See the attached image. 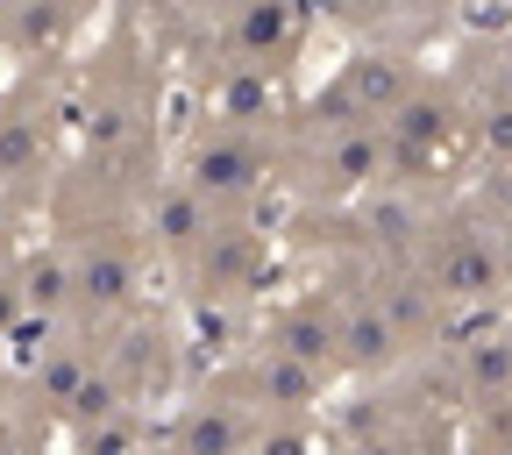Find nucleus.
<instances>
[{
	"mask_svg": "<svg viewBox=\"0 0 512 455\" xmlns=\"http://www.w3.org/2000/svg\"><path fill=\"white\" fill-rule=\"evenodd\" d=\"M384 136L377 128H299L278 121V178L299 192V207H356L384 185Z\"/></svg>",
	"mask_w": 512,
	"mask_h": 455,
	"instance_id": "obj_1",
	"label": "nucleus"
},
{
	"mask_svg": "<svg viewBox=\"0 0 512 455\" xmlns=\"http://www.w3.org/2000/svg\"><path fill=\"white\" fill-rule=\"evenodd\" d=\"M427 79V64L406 43H363L342 57V72L320 86L313 100L285 107V121L299 128H384Z\"/></svg>",
	"mask_w": 512,
	"mask_h": 455,
	"instance_id": "obj_2",
	"label": "nucleus"
},
{
	"mask_svg": "<svg viewBox=\"0 0 512 455\" xmlns=\"http://www.w3.org/2000/svg\"><path fill=\"white\" fill-rule=\"evenodd\" d=\"M57 114H64V86L43 72V64H29V79L15 93H0V192L36 214L50 207L57 192Z\"/></svg>",
	"mask_w": 512,
	"mask_h": 455,
	"instance_id": "obj_3",
	"label": "nucleus"
},
{
	"mask_svg": "<svg viewBox=\"0 0 512 455\" xmlns=\"http://www.w3.org/2000/svg\"><path fill=\"white\" fill-rule=\"evenodd\" d=\"M72 256V285H79V328L107 335L121 320L143 313V235L136 221H93V228H64L57 235Z\"/></svg>",
	"mask_w": 512,
	"mask_h": 455,
	"instance_id": "obj_4",
	"label": "nucleus"
},
{
	"mask_svg": "<svg viewBox=\"0 0 512 455\" xmlns=\"http://www.w3.org/2000/svg\"><path fill=\"white\" fill-rule=\"evenodd\" d=\"M420 271L427 285L441 292L448 313H498L505 299V256H498V235H491V214L477 200H448L434 242L420 249Z\"/></svg>",
	"mask_w": 512,
	"mask_h": 455,
	"instance_id": "obj_5",
	"label": "nucleus"
},
{
	"mask_svg": "<svg viewBox=\"0 0 512 455\" xmlns=\"http://www.w3.org/2000/svg\"><path fill=\"white\" fill-rule=\"evenodd\" d=\"M171 171L200 192L214 214H249V200L278 171V128H242V121H214L207 114Z\"/></svg>",
	"mask_w": 512,
	"mask_h": 455,
	"instance_id": "obj_6",
	"label": "nucleus"
},
{
	"mask_svg": "<svg viewBox=\"0 0 512 455\" xmlns=\"http://www.w3.org/2000/svg\"><path fill=\"white\" fill-rule=\"evenodd\" d=\"M384 136V178H413V185H441V157L456 150V143H470V107H463V93H456V79L448 72H427L420 79V93L377 128Z\"/></svg>",
	"mask_w": 512,
	"mask_h": 455,
	"instance_id": "obj_7",
	"label": "nucleus"
},
{
	"mask_svg": "<svg viewBox=\"0 0 512 455\" xmlns=\"http://www.w3.org/2000/svg\"><path fill=\"white\" fill-rule=\"evenodd\" d=\"M292 43H299V0H228L207 29V43H200V64H207L214 86L256 79V72L278 79Z\"/></svg>",
	"mask_w": 512,
	"mask_h": 455,
	"instance_id": "obj_8",
	"label": "nucleus"
},
{
	"mask_svg": "<svg viewBox=\"0 0 512 455\" xmlns=\"http://www.w3.org/2000/svg\"><path fill=\"white\" fill-rule=\"evenodd\" d=\"M214 384L228 399H242L256 413V427L271 434V427H320V420H328V384L335 377H320V370H306V363H292V356L256 342L242 363L214 370Z\"/></svg>",
	"mask_w": 512,
	"mask_h": 455,
	"instance_id": "obj_9",
	"label": "nucleus"
},
{
	"mask_svg": "<svg viewBox=\"0 0 512 455\" xmlns=\"http://www.w3.org/2000/svg\"><path fill=\"white\" fill-rule=\"evenodd\" d=\"M328 292H335V313H342V377H356V384L399 377V363H406L413 349H406V335L392 328V313L363 292L356 264H328Z\"/></svg>",
	"mask_w": 512,
	"mask_h": 455,
	"instance_id": "obj_10",
	"label": "nucleus"
},
{
	"mask_svg": "<svg viewBox=\"0 0 512 455\" xmlns=\"http://www.w3.org/2000/svg\"><path fill=\"white\" fill-rule=\"evenodd\" d=\"M264 264H271V235L256 228L249 214H221L207 249L185 264V292L192 299H228V306H249L264 292Z\"/></svg>",
	"mask_w": 512,
	"mask_h": 455,
	"instance_id": "obj_11",
	"label": "nucleus"
},
{
	"mask_svg": "<svg viewBox=\"0 0 512 455\" xmlns=\"http://www.w3.org/2000/svg\"><path fill=\"white\" fill-rule=\"evenodd\" d=\"M100 363L121 377V392L136 399L150 413V399H164L171 384H178V363H185V335L171 328L164 313H136V320H121V328L100 335Z\"/></svg>",
	"mask_w": 512,
	"mask_h": 455,
	"instance_id": "obj_12",
	"label": "nucleus"
},
{
	"mask_svg": "<svg viewBox=\"0 0 512 455\" xmlns=\"http://www.w3.org/2000/svg\"><path fill=\"white\" fill-rule=\"evenodd\" d=\"M264 349L320 370V377H342V313H335V292L313 285V292H292L264 313Z\"/></svg>",
	"mask_w": 512,
	"mask_h": 455,
	"instance_id": "obj_13",
	"label": "nucleus"
},
{
	"mask_svg": "<svg viewBox=\"0 0 512 455\" xmlns=\"http://www.w3.org/2000/svg\"><path fill=\"white\" fill-rule=\"evenodd\" d=\"M214 221H221V214L200 200V192H192L178 171H164V185H157L150 200H143V221H136V235H143V249L157 256V264H171V271L185 278V264L207 249Z\"/></svg>",
	"mask_w": 512,
	"mask_h": 455,
	"instance_id": "obj_14",
	"label": "nucleus"
},
{
	"mask_svg": "<svg viewBox=\"0 0 512 455\" xmlns=\"http://www.w3.org/2000/svg\"><path fill=\"white\" fill-rule=\"evenodd\" d=\"M256 441H264L256 413H249L242 399H228L214 377H207L200 392L178 406V420L164 427V448H171V455H256Z\"/></svg>",
	"mask_w": 512,
	"mask_h": 455,
	"instance_id": "obj_15",
	"label": "nucleus"
},
{
	"mask_svg": "<svg viewBox=\"0 0 512 455\" xmlns=\"http://www.w3.org/2000/svg\"><path fill=\"white\" fill-rule=\"evenodd\" d=\"M441 342L456 349L470 406L477 399H512V320H498V313H456V328H448Z\"/></svg>",
	"mask_w": 512,
	"mask_h": 455,
	"instance_id": "obj_16",
	"label": "nucleus"
},
{
	"mask_svg": "<svg viewBox=\"0 0 512 455\" xmlns=\"http://www.w3.org/2000/svg\"><path fill=\"white\" fill-rule=\"evenodd\" d=\"M22 299H29V320H43V328H79V285L64 242H43L22 256Z\"/></svg>",
	"mask_w": 512,
	"mask_h": 455,
	"instance_id": "obj_17",
	"label": "nucleus"
},
{
	"mask_svg": "<svg viewBox=\"0 0 512 455\" xmlns=\"http://www.w3.org/2000/svg\"><path fill=\"white\" fill-rule=\"evenodd\" d=\"M72 29H79V8H72V0H22V8L0 22L8 57H29V64L57 57L64 43H72Z\"/></svg>",
	"mask_w": 512,
	"mask_h": 455,
	"instance_id": "obj_18",
	"label": "nucleus"
},
{
	"mask_svg": "<svg viewBox=\"0 0 512 455\" xmlns=\"http://www.w3.org/2000/svg\"><path fill=\"white\" fill-rule=\"evenodd\" d=\"M64 441H72V455H150V448H164V434H157L150 413H121V420L79 427V434H64Z\"/></svg>",
	"mask_w": 512,
	"mask_h": 455,
	"instance_id": "obj_19",
	"label": "nucleus"
},
{
	"mask_svg": "<svg viewBox=\"0 0 512 455\" xmlns=\"http://www.w3.org/2000/svg\"><path fill=\"white\" fill-rule=\"evenodd\" d=\"M121 413H143V406L121 392V377H114L107 363H93V377L79 384V399L57 413V427H64V434H79V427H100V420H121Z\"/></svg>",
	"mask_w": 512,
	"mask_h": 455,
	"instance_id": "obj_20",
	"label": "nucleus"
},
{
	"mask_svg": "<svg viewBox=\"0 0 512 455\" xmlns=\"http://www.w3.org/2000/svg\"><path fill=\"white\" fill-rule=\"evenodd\" d=\"M463 93V86H456ZM463 107H470V143L498 164V171H512V100H491V93H463Z\"/></svg>",
	"mask_w": 512,
	"mask_h": 455,
	"instance_id": "obj_21",
	"label": "nucleus"
},
{
	"mask_svg": "<svg viewBox=\"0 0 512 455\" xmlns=\"http://www.w3.org/2000/svg\"><path fill=\"white\" fill-rule=\"evenodd\" d=\"M463 420V455H512V399H477Z\"/></svg>",
	"mask_w": 512,
	"mask_h": 455,
	"instance_id": "obj_22",
	"label": "nucleus"
},
{
	"mask_svg": "<svg viewBox=\"0 0 512 455\" xmlns=\"http://www.w3.org/2000/svg\"><path fill=\"white\" fill-rule=\"evenodd\" d=\"M256 455H342V441L320 434V427H271L256 441Z\"/></svg>",
	"mask_w": 512,
	"mask_h": 455,
	"instance_id": "obj_23",
	"label": "nucleus"
},
{
	"mask_svg": "<svg viewBox=\"0 0 512 455\" xmlns=\"http://www.w3.org/2000/svg\"><path fill=\"white\" fill-rule=\"evenodd\" d=\"M29 320V299H22V264H0V342L22 335Z\"/></svg>",
	"mask_w": 512,
	"mask_h": 455,
	"instance_id": "obj_24",
	"label": "nucleus"
},
{
	"mask_svg": "<svg viewBox=\"0 0 512 455\" xmlns=\"http://www.w3.org/2000/svg\"><path fill=\"white\" fill-rule=\"evenodd\" d=\"M150 8H164V15H185V8H192V0H150Z\"/></svg>",
	"mask_w": 512,
	"mask_h": 455,
	"instance_id": "obj_25",
	"label": "nucleus"
},
{
	"mask_svg": "<svg viewBox=\"0 0 512 455\" xmlns=\"http://www.w3.org/2000/svg\"><path fill=\"white\" fill-rule=\"evenodd\" d=\"M15 8H22V0H0V22H8V15H15Z\"/></svg>",
	"mask_w": 512,
	"mask_h": 455,
	"instance_id": "obj_26",
	"label": "nucleus"
},
{
	"mask_svg": "<svg viewBox=\"0 0 512 455\" xmlns=\"http://www.w3.org/2000/svg\"><path fill=\"white\" fill-rule=\"evenodd\" d=\"M72 8H79V15H93V8H100V0H72Z\"/></svg>",
	"mask_w": 512,
	"mask_h": 455,
	"instance_id": "obj_27",
	"label": "nucleus"
},
{
	"mask_svg": "<svg viewBox=\"0 0 512 455\" xmlns=\"http://www.w3.org/2000/svg\"><path fill=\"white\" fill-rule=\"evenodd\" d=\"M29 455H50V448H43V441H36V448H29Z\"/></svg>",
	"mask_w": 512,
	"mask_h": 455,
	"instance_id": "obj_28",
	"label": "nucleus"
},
{
	"mask_svg": "<svg viewBox=\"0 0 512 455\" xmlns=\"http://www.w3.org/2000/svg\"><path fill=\"white\" fill-rule=\"evenodd\" d=\"M0 57H8V36H0Z\"/></svg>",
	"mask_w": 512,
	"mask_h": 455,
	"instance_id": "obj_29",
	"label": "nucleus"
},
{
	"mask_svg": "<svg viewBox=\"0 0 512 455\" xmlns=\"http://www.w3.org/2000/svg\"><path fill=\"white\" fill-rule=\"evenodd\" d=\"M150 455H171V448H150Z\"/></svg>",
	"mask_w": 512,
	"mask_h": 455,
	"instance_id": "obj_30",
	"label": "nucleus"
}]
</instances>
